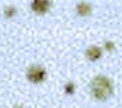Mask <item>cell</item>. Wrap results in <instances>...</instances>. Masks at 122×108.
I'll list each match as a JSON object with an SVG mask.
<instances>
[{
    "label": "cell",
    "mask_w": 122,
    "mask_h": 108,
    "mask_svg": "<svg viewBox=\"0 0 122 108\" xmlns=\"http://www.w3.org/2000/svg\"><path fill=\"white\" fill-rule=\"evenodd\" d=\"M76 11L80 17H88L91 14V4L87 1H80L76 6Z\"/></svg>",
    "instance_id": "obj_5"
},
{
    "label": "cell",
    "mask_w": 122,
    "mask_h": 108,
    "mask_svg": "<svg viewBox=\"0 0 122 108\" xmlns=\"http://www.w3.org/2000/svg\"><path fill=\"white\" fill-rule=\"evenodd\" d=\"M3 13H4V17H6V18H11V17H14V15L17 14V9H15L14 6H6L4 10H3Z\"/></svg>",
    "instance_id": "obj_6"
},
{
    "label": "cell",
    "mask_w": 122,
    "mask_h": 108,
    "mask_svg": "<svg viewBox=\"0 0 122 108\" xmlns=\"http://www.w3.org/2000/svg\"><path fill=\"white\" fill-rule=\"evenodd\" d=\"M51 7H52V1H49V0H34V1H31V9L38 15L46 14Z\"/></svg>",
    "instance_id": "obj_3"
},
{
    "label": "cell",
    "mask_w": 122,
    "mask_h": 108,
    "mask_svg": "<svg viewBox=\"0 0 122 108\" xmlns=\"http://www.w3.org/2000/svg\"><path fill=\"white\" fill-rule=\"evenodd\" d=\"M86 56H87L88 60L96 62V60L101 59V56H102V49L100 48V46L91 45V46H88V48L86 49Z\"/></svg>",
    "instance_id": "obj_4"
},
{
    "label": "cell",
    "mask_w": 122,
    "mask_h": 108,
    "mask_svg": "<svg viewBox=\"0 0 122 108\" xmlns=\"http://www.w3.org/2000/svg\"><path fill=\"white\" fill-rule=\"evenodd\" d=\"M27 79L34 84L42 83L46 79V70L39 65H31L27 69Z\"/></svg>",
    "instance_id": "obj_2"
},
{
    "label": "cell",
    "mask_w": 122,
    "mask_h": 108,
    "mask_svg": "<svg viewBox=\"0 0 122 108\" xmlns=\"http://www.w3.org/2000/svg\"><path fill=\"white\" fill-rule=\"evenodd\" d=\"M74 90H76V86H74L72 82L66 83V86H65V93H66L67 96H73V94H74Z\"/></svg>",
    "instance_id": "obj_7"
},
{
    "label": "cell",
    "mask_w": 122,
    "mask_h": 108,
    "mask_svg": "<svg viewBox=\"0 0 122 108\" xmlns=\"http://www.w3.org/2000/svg\"><path fill=\"white\" fill-rule=\"evenodd\" d=\"M13 108H24V107H23L21 104H15V105H14V107H13Z\"/></svg>",
    "instance_id": "obj_9"
},
{
    "label": "cell",
    "mask_w": 122,
    "mask_h": 108,
    "mask_svg": "<svg viewBox=\"0 0 122 108\" xmlns=\"http://www.w3.org/2000/svg\"><path fill=\"white\" fill-rule=\"evenodd\" d=\"M104 48L107 49V51H110V52H112V51L115 49V44H114L112 41H105V44H104Z\"/></svg>",
    "instance_id": "obj_8"
},
{
    "label": "cell",
    "mask_w": 122,
    "mask_h": 108,
    "mask_svg": "<svg viewBox=\"0 0 122 108\" xmlns=\"http://www.w3.org/2000/svg\"><path fill=\"white\" fill-rule=\"evenodd\" d=\"M114 93V86L111 79L107 76H96L91 82H90V94L93 98L100 100V101H105L107 98H110Z\"/></svg>",
    "instance_id": "obj_1"
}]
</instances>
